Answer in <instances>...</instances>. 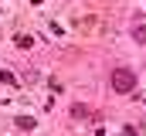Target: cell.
<instances>
[{"label": "cell", "instance_id": "obj_1", "mask_svg": "<svg viewBox=\"0 0 146 136\" xmlns=\"http://www.w3.org/2000/svg\"><path fill=\"white\" fill-rule=\"evenodd\" d=\"M136 89V71L133 68H112V92L115 95H129Z\"/></svg>", "mask_w": 146, "mask_h": 136}, {"label": "cell", "instance_id": "obj_2", "mask_svg": "<svg viewBox=\"0 0 146 136\" xmlns=\"http://www.w3.org/2000/svg\"><path fill=\"white\" fill-rule=\"evenodd\" d=\"M72 116H75V119H88V116H92V109H88V105H82V102H75V105H72Z\"/></svg>", "mask_w": 146, "mask_h": 136}, {"label": "cell", "instance_id": "obj_3", "mask_svg": "<svg viewBox=\"0 0 146 136\" xmlns=\"http://www.w3.org/2000/svg\"><path fill=\"white\" fill-rule=\"evenodd\" d=\"M14 123H17V129H34V119L31 116H17Z\"/></svg>", "mask_w": 146, "mask_h": 136}, {"label": "cell", "instance_id": "obj_4", "mask_svg": "<svg viewBox=\"0 0 146 136\" xmlns=\"http://www.w3.org/2000/svg\"><path fill=\"white\" fill-rule=\"evenodd\" d=\"M133 37H136L139 44H146V27H143V24H136V27H133Z\"/></svg>", "mask_w": 146, "mask_h": 136}, {"label": "cell", "instance_id": "obj_5", "mask_svg": "<svg viewBox=\"0 0 146 136\" xmlns=\"http://www.w3.org/2000/svg\"><path fill=\"white\" fill-rule=\"evenodd\" d=\"M31 44H34L31 34H17V48H31Z\"/></svg>", "mask_w": 146, "mask_h": 136}]
</instances>
